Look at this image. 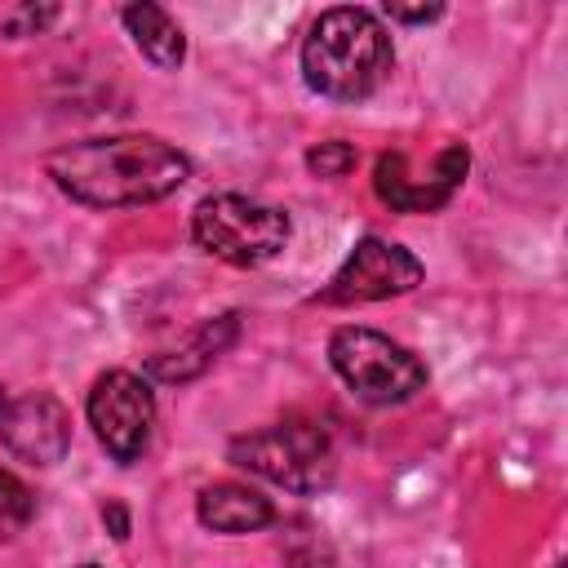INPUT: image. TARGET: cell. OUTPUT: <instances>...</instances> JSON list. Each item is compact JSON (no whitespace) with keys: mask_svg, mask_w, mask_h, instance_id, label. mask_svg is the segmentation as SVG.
<instances>
[{"mask_svg":"<svg viewBox=\"0 0 568 568\" xmlns=\"http://www.w3.org/2000/svg\"><path fill=\"white\" fill-rule=\"evenodd\" d=\"M44 173L62 195L89 209H133L173 195L191 178V160L155 133H115L67 142L44 155Z\"/></svg>","mask_w":568,"mask_h":568,"instance_id":"6da1fadb","label":"cell"},{"mask_svg":"<svg viewBox=\"0 0 568 568\" xmlns=\"http://www.w3.org/2000/svg\"><path fill=\"white\" fill-rule=\"evenodd\" d=\"M395 44L377 13L359 4L324 9L302 40V80L333 102H364L386 84Z\"/></svg>","mask_w":568,"mask_h":568,"instance_id":"7a4b0ae2","label":"cell"},{"mask_svg":"<svg viewBox=\"0 0 568 568\" xmlns=\"http://www.w3.org/2000/svg\"><path fill=\"white\" fill-rule=\"evenodd\" d=\"M226 457L240 470L262 475V479L288 488V493H324L337 475V453H333L328 435L315 422H302V417L235 435L226 444Z\"/></svg>","mask_w":568,"mask_h":568,"instance_id":"3957f363","label":"cell"},{"mask_svg":"<svg viewBox=\"0 0 568 568\" xmlns=\"http://www.w3.org/2000/svg\"><path fill=\"white\" fill-rule=\"evenodd\" d=\"M288 213L235 191L204 195L191 213V240L226 266H262L288 244Z\"/></svg>","mask_w":568,"mask_h":568,"instance_id":"277c9868","label":"cell"},{"mask_svg":"<svg viewBox=\"0 0 568 568\" xmlns=\"http://www.w3.org/2000/svg\"><path fill=\"white\" fill-rule=\"evenodd\" d=\"M328 359L337 377L351 386V395L373 408L404 404L426 386V364L377 328H359V324L337 328L328 337Z\"/></svg>","mask_w":568,"mask_h":568,"instance_id":"5b68a950","label":"cell"},{"mask_svg":"<svg viewBox=\"0 0 568 568\" xmlns=\"http://www.w3.org/2000/svg\"><path fill=\"white\" fill-rule=\"evenodd\" d=\"M422 262L404 248V244H390V240H377V235H364L346 262L337 266V275L311 297L320 306H364V302H386V297H399V293H413L422 284Z\"/></svg>","mask_w":568,"mask_h":568,"instance_id":"8992f818","label":"cell"},{"mask_svg":"<svg viewBox=\"0 0 568 568\" xmlns=\"http://www.w3.org/2000/svg\"><path fill=\"white\" fill-rule=\"evenodd\" d=\"M89 426L115 462H138L146 453L151 426H155V395H151L146 377H138L129 368L102 373L89 390Z\"/></svg>","mask_w":568,"mask_h":568,"instance_id":"52a82bcc","label":"cell"},{"mask_svg":"<svg viewBox=\"0 0 568 568\" xmlns=\"http://www.w3.org/2000/svg\"><path fill=\"white\" fill-rule=\"evenodd\" d=\"M466 169H470V151L462 142H453V146H444L435 155V169H430L426 182L408 173L404 151H382L377 169H373V191L395 213H435V209H444L453 200V191L462 186Z\"/></svg>","mask_w":568,"mask_h":568,"instance_id":"ba28073f","label":"cell"},{"mask_svg":"<svg viewBox=\"0 0 568 568\" xmlns=\"http://www.w3.org/2000/svg\"><path fill=\"white\" fill-rule=\"evenodd\" d=\"M4 448L27 466H58L71 448V413L49 390H27L4 404L0 417Z\"/></svg>","mask_w":568,"mask_h":568,"instance_id":"9c48e42d","label":"cell"},{"mask_svg":"<svg viewBox=\"0 0 568 568\" xmlns=\"http://www.w3.org/2000/svg\"><path fill=\"white\" fill-rule=\"evenodd\" d=\"M235 337H240V315H235V311L213 315V320H204V324L191 333V342L151 355V359H146V377L169 382V386H173V382H191V377H200Z\"/></svg>","mask_w":568,"mask_h":568,"instance_id":"30bf717a","label":"cell"},{"mask_svg":"<svg viewBox=\"0 0 568 568\" xmlns=\"http://www.w3.org/2000/svg\"><path fill=\"white\" fill-rule=\"evenodd\" d=\"M195 515H200L204 528L226 532V537H240V532H257V528H266V524L275 519V506H271V497H262L257 488L222 479V484L200 488V497H195Z\"/></svg>","mask_w":568,"mask_h":568,"instance_id":"8fae6325","label":"cell"},{"mask_svg":"<svg viewBox=\"0 0 568 568\" xmlns=\"http://www.w3.org/2000/svg\"><path fill=\"white\" fill-rule=\"evenodd\" d=\"M124 31L133 36V44H138V53L151 62V67H160V71H178L182 67V58H186V36H182V27L169 18V9H160V4H151V0H133V4H124Z\"/></svg>","mask_w":568,"mask_h":568,"instance_id":"7c38bea8","label":"cell"},{"mask_svg":"<svg viewBox=\"0 0 568 568\" xmlns=\"http://www.w3.org/2000/svg\"><path fill=\"white\" fill-rule=\"evenodd\" d=\"M355 160H359V151H355L351 142H342V138L315 142V146L306 151V169H311L315 178H346V173L355 169Z\"/></svg>","mask_w":568,"mask_h":568,"instance_id":"4fadbf2b","label":"cell"},{"mask_svg":"<svg viewBox=\"0 0 568 568\" xmlns=\"http://www.w3.org/2000/svg\"><path fill=\"white\" fill-rule=\"evenodd\" d=\"M31 515H36V497H31V488H27L18 475L0 470V524H27Z\"/></svg>","mask_w":568,"mask_h":568,"instance_id":"5bb4252c","label":"cell"},{"mask_svg":"<svg viewBox=\"0 0 568 568\" xmlns=\"http://www.w3.org/2000/svg\"><path fill=\"white\" fill-rule=\"evenodd\" d=\"M390 22H435L439 13H444V4H390L386 0V9H382Z\"/></svg>","mask_w":568,"mask_h":568,"instance_id":"9a60e30c","label":"cell"},{"mask_svg":"<svg viewBox=\"0 0 568 568\" xmlns=\"http://www.w3.org/2000/svg\"><path fill=\"white\" fill-rule=\"evenodd\" d=\"M102 524L111 528V537H115V541H124V537H129V510H124L120 501H106V506H102Z\"/></svg>","mask_w":568,"mask_h":568,"instance_id":"2e32d148","label":"cell"},{"mask_svg":"<svg viewBox=\"0 0 568 568\" xmlns=\"http://www.w3.org/2000/svg\"><path fill=\"white\" fill-rule=\"evenodd\" d=\"M4 404H9V390H4V382H0V417H4Z\"/></svg>","mask_w":568,"mask_h":568,"instance_id":"e0dca14e","label":"cell"},{"mask_svg":"<svg viewBox=\"0 0 568 568\" xmlns=\"http://www.w3.org/2000/svg\"><path fill=\"white\" fill-rule=\"evenodd\" d=\"M84 568H98V564H84Z\"/></svg>","mask_w":568,"mask_h":568,"instance_id":"ac0fdd59","label":"cell"}]
</instances>
